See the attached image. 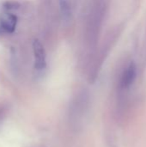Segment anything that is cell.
I'll return each mask as SVG.
<instances>
[{"mask_svg": "<svg viewBox=\"0 0 146 147\" xmlns=\"http://www.w3.org/2000/svg\"><path fill=\"white\" fill-rule=\"evenodd\" d=\"M89 109V98L85 94L78 96L72 102L70 108V119L72 124L78 127L84 120Z\"/></svg>", "mask_w": 146, "mask_h": 147, "instance_id": "6da1fadb", "label": "cell"}, {"mask_svg": "<svg viewBox=\"0 0 146 147\" xmlns=\"http://www.w3.org/2000/svg\"><path fill=\"white\" fill-rule=\"evenodd\" d=\"M33 51L34 56V67L37 71H42L46 66V56L43 45L39 40L33 41Z\"/></svg>", "mask_w": 146, "mask_h": 147, "instance_id": "7a4b0ae2", "label": "cell"}, {"mask_svg": "<svg viewBox=\"0 0 146 147\" xmlns=\"http://www.w3.org/2000/svg\"><path fill=\"white\" fill-rule=\"evenodd\" d=\"M60 9H61L62 15L65 17L69 16V15H70V7H69L67 2L65 0H61L60 1Z\"/></svg>", "mask_w": 146, "mask_h": 147, "instance_id": "5b68a950", "label": "cell"}, {"mask_svg": "<svg viewBox=\"0 0 146 147\" xmlns=\"http://www.w3.org/2000/svg\"><path fill=\"white\" fill-rule=\"evenodd\" d=\"M17 23V17L7 11L0 15V28L6 33H13L15 29Z\"/></svg>", "mask_w": 146, "mask_h": 147, "instance_id": "277c9868", "label": "cell"}, {"mask_svg": "<svg viewBox=\"0 0 146 147\" xmlns=\"http://www.w3.org/2000/svg\"><path fill=\"white\" fill-rule=\"evenodd\" d=\"M136 77H137V67L133 62H131L121 75L120 81V89L122 90L129 89L133 84Z\"/></svg>", "mask_w": 146, "mask_h": 147, "instance_id": "3957f363", "label": "cell"}]
</instances>
